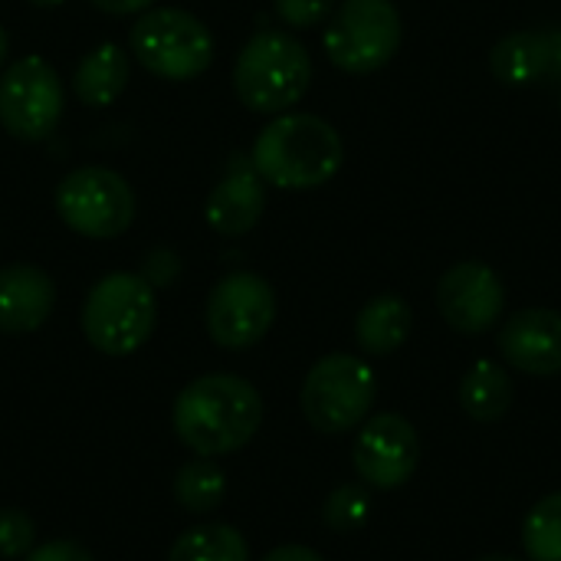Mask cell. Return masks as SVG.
<instances>
[{
	"label": "cell",
	"instance_id": "cell-6",
	"mask_svg": "<svg viewBox=\"0 0 561 561\" xmlns=\"http://www.w3.org/2000/svg\"><path fill=\"white\" fill-rule=\"evenodd\" d=\"M131 56L158 79H197L214 59L210 30L181 7H148L128 36Z\"/></svg>",
	"mask_w": 561,
	"mask_h": 561
},
{
	"label": "cell",
	"instance_id": "cell-14",
	"mask_svg": "<svg viewBox=\"0 0 561 561\" xmlns=\"http://www.w3.org/2000/svg\"><path fill=\"white\" fill-rule=\"evenodd\" d=\"M490 69L503 85H536L561 76L559 30H516L490 49Z\"/></svg>",
	"mask_w": 561,
	"mask_h": 561
},
{
	"label": "cell",
	"instance_id": "cell-21",
	"mask_svg": "<svg viewBox=\"0 0 561 561\" xmlns=\"http://www.w3.org/2000/svg\"><path fill=\"white\" fill-rule=\"evenodd\" d=\"M227 496V477L210 457H197L184 463L174 477V500L191 516L214 513Z\"/></svg>",
	"mask_w": 561,
	"mask_h": 561
},
{
	"label": "cell",
	"instance_id": "cell-3",
	"mask_svg": "<svg viewBox=\"0 0 561 561\" xmlns=\"http://www.w3.org/2000/svg\"><path fill=\"white\" fill-rule=\"evenodd\" d=\"M312 82L309 49L286 30H260L247 39L233 66L237 99L260 115L289 112Z\"/></svg>",
	"mask_w": 561,
	"mask_h": 561
},
{
	"label": "cell",
	"instance_id": "cell-29",
	"mask_svg": "<svg viewBox=\"0 0 561 561\" xmlns=\"http://www.w3.org/2000/svg\"><path fill=\"white\" fill-rule=\"evenodd\" d=\"M7 49H10V39H7V30L0 26V66H3V59H7Z\"/></svg>",
	"mask_w": 561,
	"mask_h": 561
},
{
	"label": "cell",
	"instance_id": "cell-10",
	"mask_svg": "<svg viewBox=\"0 0 561 561\" xmlns=\"http://www.w3.org/2000/svg\"><path fill=\"white\" fill-rule=\"evenodd\" d=\"M276 322V293L273 286L250 270L227 273L207 296L204 325L207 335L227 348L243 352L266 339Z\"/></svg>",
	"mask_w": 561,
	"mask_h": 561
},
{
	"label": "cell",
	"instance_id": "cell-9",
	"mask_svg": "<svg viewBox=\"0 0 561 561\" xmlns=\"http://www.w3.org/2000/svg\"><path fill=\"white\" fill-rule=\"evenodd\" d=\"M66 92L43 56H23L0 76V125L16 141H43L62 118Z\"/></svg>",
	"mask_w": 561,
	"mask_h": 561
},
{
	"label": "cell",
	"instance_id": "cell-7",
	"mask_svg": "<svg viewBox=\"0 0 561 561\" xmlns=\"http://www.w3.org/2000/svg\"><path fill=\"white\" fill-rule=\"evenodd\" d=\"M401 36V13L391 0H342L325 26L322 46L342 72L368 76L394 59Z\"/></svg>",
	"mask_w": 561,
	"mask_h": 561
},
{
	"label": "cell",
	"instance_id": "cell-8",
	"mask_svg": "<svg viewBox=\"0 0 561 561\" xmlns=\"http://www.w3.org/2000/svg\"><path fill=\"white\" fill-rule=\"evenodd\" d=\"M56 214L79 237L112 240L122 237L135 220V191L118 171L85 164L59 181Z\"/></svg>",
	"mask_w": 561,
	"mask_h": 561
},
{
	"label": "cell",
	"instance_id": "cell-17",
	"mask_svg": "<svg viewBox=\"0 0 561 561\" xmlns=\"http://www.w3.org/2000/svg\"><path fill=\"white\" fill-rule=\"evenodd\" d=\"M128 85V53L115 43H99L85 53L72 72V92L82 105L102 108L112 105Z\"/></svg>",
	"mask_w": 561,
	"mask_h": 561
},
{
	"label": "cell",
	"instance_id": "cell-27",
	"mask_svg": "<svg viewBox=\"0 0 561 561\" xmlns=\"http://www.w3.org/2000/svg\"><path fill=\"white\" fill-rule=\"evenodd\" d=\"M89 3L112 16H131V13H145L148 7H154V0H89Z\"/></svg>",
	"mask_w": 561,
	"mask_h": 561
},
{
	"label": "cell",
	"instance_id": "cell-11",
	"mask_svg": "<svg viewBox=\"0 0 561 561\" xmlns=\"http://www.w3.org/2000/svg\"><path fill=\"white\" fill-rule=\"evenodd\" d=\"M355 473L365 486L391 493L401 490L421 463V437L401 414H375L362 424L352 447Z\"/></svg>",
	"mask_w": 561,
	"mask_h": 561
},
{
	"label": "cell",
	"instance_id": "cell-26",
	"mask_svg": "<svg viewBox=\"0 0 561 561\" xmlns=\"http://www.w3.org/2000/svg\"><path fill=\"white\" fill-rule=\"evenodd\" d=\"M23 561H95L89 556L85 546L72 542V539H53V542H43V546H33L30 556Z\"/></svg>",
	"mask_w": 561,
	"mask_h": 561
},
{
	"label": "cell",
	"instance_id": "cell-15",
	"mask_svg": "<svg viewBox=\"0 0 561 561\" xmlns=\"http://www.w3.org/2000/svg\"><path fill=\"white\" fill-rule=\"evenodd\" d=\"M266 210V191L263 178L256 174L253 161H233L230 171L220 178V184L207 194L204 217L210 230L220 237H243L250 233Z\"/></svg>",
	"mask_w": 561,
	"mask_h": 561
},
{
	"label": "cell",
	"instance_id": "cell-28",
	"mask_svg": "<svg viewBox=\"0 0 561 561\" xmlns=\"http://www.w3.org/2000/svg\"><path fill=\"white\" fill-rule=\"evenodd\" d=\"M263 561H325L316 549H309V546H279V549H273L270 556Z\"/></svg>",
	"mask_w": 561,
	"mask_h": 561
},
{
	"label": "cell",
	"instance_id": "cell-31",
	"mask_svg": "<svg viewBox=\"0 0 561 561\" xmlns=\"http://www.w3.org/2000/svg\"><path fill=\"white\" fill-rule=\"evenodd\" d=\"M477 561H519V559H513V556H483V559H477Z\"/></svg>",
	"mask_w": 561,
	"mask_h": 561
},
{
	"label": "cell",
	"instance_id": "cell-23",
	"mask_svg": "<svg viewBox=\"0 0 561 561\" xmlns=\"http://www.w3.org/2000/svg\"><path fill=\"white\" fill-rule=\"evenodd\" d=\"M368 516H371V496L365 486H355V483L335 486L322 506V519L335 533H355L368 523Z\"/></svg>",
	"mask_w": 561,
	"mask_h": 561
},
{
	"label": "cell",
	"instance_id": "cell-13",
	"mask_svg": "<svg viewBox=\"0 0 561 561\" xmlns=\"http://www.w3.org/2000/svg\"><path fill=\"white\" fill-rule=\"evenodd\" d=\"M503 358L533 378L561 375V312L556 309H519L500 329Z\"/></svg>",
	"mask_w": 561,
	"mask_h": 561
},
{
	"label": "cell",
	"instance_id": "cell-12",
	"mask_svg": "<svg viewBox=\"0 0 561 561\" xmlns=\"http://www.w3.org/2000/svg\"><path fill=\"white\" fill-rule=\"evenodd\" d=\"M437 309L460 335H483L506 309L503 279L480 260L450 266L437 283Z\"/></svg>",
	"mask_w": 561,
	"mask_h": 561
},
{
	"label": "cell",
	"instance_id": "cell-18",
	"mask_svg": "<svg viewBox=\"0 0 561 561\" xmlns=\"http://www.w3.org/2000/svg\"><path fill=\"white\" fill-rule=\"evenodd\" d=\"M408 335H411V306L394 293L375 296L371 302H365V309L355 319L358 348L375 358L394 355L408 342Z\"/></svg>",
	"mask_w": 561,
	"mask_h": 561
},
{
	"label": "cell",
	"instance_id": "cell-24",
	"mask_svg": "<svg viewBox=\"0 0 561 561\" xmlns=\"http://www.w3.org/2000/svg\"><path fill=\"white\" fill-rule=\"evenodd\" d=\"M36 546V526L23 510H0V559H26Z\"/></svg>",
	"mask_w": 561,
	"mask_h": 561
},
{
	"label": "cell",
	"instance_id": "cell-16",
	"mask_svg": "<svg viewBox=\"0 0 561 561\" xmlns=\"http://www.w3.org/2000/svg\"><path fill=\"white\" fill-rule=\"evenodd\" d=\"M56 302L53 276L33 263H10L0 270V332L26 335L36 332Z\"/></svg>",
	"mask_w": 561,
	"mask_h": 561
},
{
	"label": "cell",
	"instance_id": "cell-19",
	"mask_svg": "<svg viewBox=\"0 0 561 561\" xmlns=\"http://www.w3.org/2000/svg\"><path fill=\"white\" fill-rule=\"evenodd\" d=\"M513 398L516 391H513L510 371L490 358H480L460 381V408L480 424H493L506 417L513 408Z\"/></svg>",
	"mask_w": 561,
	"mask_h": 561
},
{
	"label": "cell",
	"instance_id": "cell-20",
	"mask_svg": "<svg viewBox=\"0 0 561 561\" xmlns=\"http://www.w3.org/2000/svg\"><path fill=\"white\" fill-rule=\"evenodd\" d=\"M168 561H250V549L233 526L204 523L178 536Z\"/></svg>",
	"mask_w": 561,
	"mask_h": 561
},
{
	"label": "cell",
	"instance_id": "cell-4",
	"mask_svg": "<svg viewBox=\"0 0 561 561\" xmlns=\"http://www.w3.org/2000/svg\"><path fill=\"white\" fill-rule=\"evenodd\" d=\"M154 322V286L138 273L102 276L82 302V335L95 352L108 358L135 355L151 339Z\"/></svg>",
	"mask_w": 561,
	"mask_h": 561
},
{
	"label": "cell",
	"instance_id": "cell-25",
	"mask_svg": "<svg viewBox=\"0 0 561 561\" xmlns=\"http://www.w3.org/2000/svg\"><path fill=\"white\" fill-rule=\"evenodd\" d=\"M276 13L286 26L293 30H309L329 20V13L335 10V0H273Z\"/></svg>",
	"mask_w": 561,
	"mask_h": 561
},
{
	"label": "cell",
	"instance_id": "cell-1",
	"mask_svg": "<svg viewBox=\"0 0 561 561\" xmlns=\"http://www.w3.org/2000/svg\"><path fill=\"white\" fill-rule=\"evenodd\" d=\"M171 421L191 454L214 460L253 440L263 424V398L240 375H204L174 398Z\"/></svg>",
	"mask_w": 561,
	"mask_h": 561
},
{
	"label": "cell",
	"instance_id": "cell-5",
	"mask_svg": "<svg viewBox=\"0 0 561 561\" xmlns=\"http://www.w3.org/2000/svg\"><path fill=\"white\" fill-rule=\"evenodd\" d=\"M375 398H378V378L371 365L358 355L332 352L309 368L299 404L306 421L319 434L339 437L368 421Z\"/></svg>",
	"mask_w": 561,
	"mask_h": 561
},
{
	"label": "cell",
	"instance_id": "cell-22",
	"mask_svg": "<svg viewBox=\"0 0 561 561\" xmlns=\"http://www.w3.org/2000/svg\"><path fill=\"white\" fill-rule=\"evenodd\" d=\"M523 549L529 561H561V490L529 510L523 523Z\"/></svg>",
	"mask_w": 561,
	"mask_h": 561
},
{
	"label": "cell",
	"instance_id": "cell-2",
	"mask_svg": "<svg viewBox=\"0 0 561 561\" xmlns=\"http://www.w3.org/2000/svg\"><path fill=\"white\" fill-rule=\"evenodd\" d=\"M250 161L273 187L312 191L339 174L345 145L325 118L309 112H283L256 135Z\"/></svg>",
	"mask_w": 561,
	"mask_h": 561
},
{
	"label": "cell",
	"instance_id": "cell-30",
	"mask_svg": "<svg viewBox=\"0 0 561 561\" xmlns=\"http://www.w3.org/2000/svg\"><path fill=\"white\" fill-rule=\"evenodd\" d=\"M26 3H33V7H59L62 0H26Z\"/></svg>",
	"mask_w": 561,
	"mask_h": 561
}]
</instances>
